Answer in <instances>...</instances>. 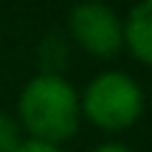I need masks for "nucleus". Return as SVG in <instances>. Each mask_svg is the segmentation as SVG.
<instances>
[{
	"instance_id": "nucleus-1",
	"label": "nucleus",
	"mask_w": 152,
	"mask_h": 152,
	"mask_svg": "<svg viewBox=\"0 0 152 152\" xmlns=\"http://www.w3.org/2000/svg\"><path fill=\"white\" fill-rule=\"evenodd\" d=\"M17 124L34 141H45L54 147L71 141L82 124L79 90L65 76H31L17 96Z\"/></svg>"
},
{
	"instance_id": "nucleus-2",
	"label": "nucleus",
	"mask_w": 152,
	"mask_h": 152,
	"mask_svg": "<svg viewBox=\"0 0 152 152\" xmlns=\"http://www.w3.org/2000/svg\"><path fill=\"white\" fill-rule=\"evenodd\" d=\"M147 107L144 87L124 71H104L93 76L79 93L82 118L104 132H124L138 124Z\"/></svg>"
},
{
	"instance_id": "nucleus-3",
	"label": "nucleus",
	"mask_w": 152,
	"mask_h": 152,
	"mask_svg": "<svg viewBox=\"0 0 152 152\" xmlns=\"http://www.w3.org/2000/svg\"><path fill=\"white\" fill-rule=\"evenodd\" d=\"M68 34L96 59H113L124 48V20L104 0H79L68 14Z\"/></svg>"
},
{
	"instance_id": "nucleus-4",
	"label": "nucleus",
	"mask_w": 152,
	"mask_h": 152,
	"mask_svg": "<svg viewBox=\"0 0 152 152\" xmlns=\"http://www.w3.org/2000/svg\"><path fill=\"white\" fill-rule=\"evenodd\" d=\"M124 48L144 65H152V0H138L124 20Z\"/></svg>"
},
{
	"instance_id": "nucleus-5",
	"label": "nucleus",
	"mask_w": 152,
	"mask_h": 152,
	"mask_svg": "<svg viewBox=\"0 0 152 152\" xmlns=\"http://www.w3.org/2000/svg\"><path fill=\"white\" fill-rule=\"evenodd\" d=\"M39 65H42V73H54L62 76L68 65V42L62 34H48L39 45Z\"/></svg>"
},
{
	"instance_id": "nucleus-6",
	"label": "nucleus",
	"mask_w": 152,
	"mask_h": 152,
	"mask_svg": "<svg viewBox=\"0 0 152 152\" xmlns=\"http://www.w3.org/2000/svg\"><path fill=\"white\" fill-rule=\"evenodd\" d=\"M23 141V130L17 118L6 110H0V152H14Z\"/></svg>"
},
{
	"instance_id": "nucleus-7",
	"label": "nucleus",
	"mask_w": 152,
	"mask_h": 152,
	"mask_svg": "<svg viewBox=\"0 0 152 152\" xmlns=\"http://www.w3.org/2000/svg\"><path fill=\"white\" fill-rule=\"evenodd\" d=\"M14 152H65L62 147H54V144H45V141H34V138H23L20 147Z\"/></svg>"
},
{
	"instance_id": "nucleus-8",
	"label": "nucleus",
	"mask_w": 152,
	"mask_h": 152,
	"mask_svg": "<svg viewBox=\"0 0 152 152\" xmlns=\"http://www.w3.org/2000/svg\"><path fill=\"white\" fill-rule=\"evenodd\" d=\"M90 152H135V149L124 147V144H115V141H110V144H99V147H93Z\"/></svg>"
}]
</instances>
